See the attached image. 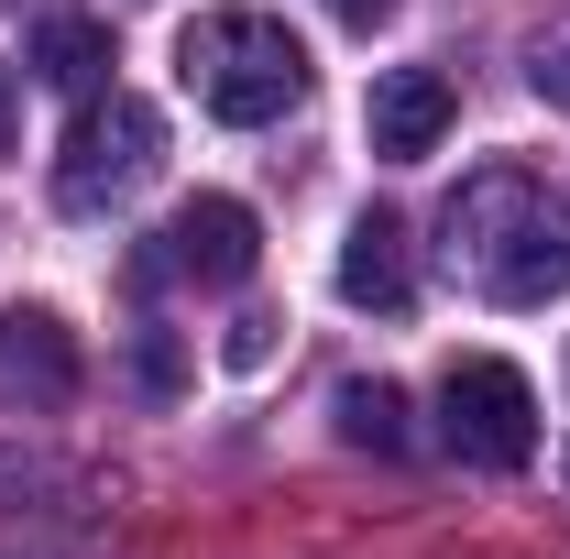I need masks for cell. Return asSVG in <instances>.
Segmentation results:
<instances>
[{"label":"cell","instance_id":"5","mask_svg":"<svg viewBox=\"0 0 570 559\" xmlns=\"http://www.w3.org/2000/svg\"><path fill=\"white\" fill-rule=\"evenodd\" d=\"M253 264H264L253 209H242V198H187V209L154 231V253H142L132 275H142V285H165V275H187V285H242Z\"/></svg>","mask_w":570,"mask_h":559},{"label":"cell","instance_id":"9","mask_svg":"<svg viewBox=\"0 0 570 559\" xmlns=\"http://www.w3.org/2000/svg\"><path fill=\"white\" fill-rule=\"evenodd\" d=\"M33 77L99 99V77H110V33H99V22H45V33H33Z\"/></svg>","mask_w":570,"mask_h":559},{"label":"cell","instance_id":"11","mask_svg":"<svg viewBox=\"0 0 570 559\" xmlns=\"http://www.w3.org/2000/svg\"><path fill=\"white\" fill-rule=\"evenodd\" d=\"M527 88H538L549 110H570V11H549V22L527 33Z\"/></svg>","mask_w":570,"mask_h":559},{"label":"cell","instance_id":"7","mask_svg":"<svg viewBox=\"0 0 570 559\" xmlns=\"http://www.w3.org/2000/svg\"><path fill=\"white\" fill-rule=\"evenodd\" d=\"M341 296L373 307V318H406V307H417V253H406V219L395 209L352 219V242H341Z\"/></svg>","mask_w":570,"mask_h":559},{"label":"cell","instance_id":"8","mask_svg":"<svg viewBox=\"0 0 570 559\" xmlns=\"http://www.w3.org/2000/svg\"><path fill=\"white\" fill-rule=\"evenodd\" d=\"M67 395H77V341L45 307L0 318V406H67Z\"/></svg>","mask_w":570,"mask_h":559},{"label":"cell","instance_id":"13","mask_svg":"<svg viewBox=\"0 0 570 559\" xmlns=\"http://www.w3.org/2000/svg\"><path fill=\"white\" fill-rule=\"evenodd\" d=\"M384 11H395V0H341V22H352V33H373Z\"/></svg>","mask_w":570,"mask_h":559},{"label":"cell","instance_id":"1","mask_svg":"<svg viewBox=\"0 0 570 559\" xmlns=\"http://www.w3.org/2000/svg\"><path fill=\"white\" fill-rule=\"evenodd\" d=\"M450 275L494 307H549L570 285V198L527 165H483L450 198Z\"/></svg>","mask_w":570,"mask_h":559},{"label":"cell","instance_id":"4","mask_svg":"<svg viewBox=\"0 0 570 559\" xmlns=\"http://www.w3.org/2000/svg\"><path fill=\"white\" fill-rule=\"evenodd\" d=\"M154 165H165V121H154V99L99 88V99H77V121H67L56 198H67V209H110V198H132Z\"/></svg>","mask_w":570,"mask_h":559},{"label":"cell","instance_id":"3","mask_svg":"<svg viewBox=\"0 0 570 559\" xmlns=\"http://www.w3.org/2000/svg\"><path fill=\"white\" fill-rule=\"evenodd\" d=\"M439 439L472 461V472H527L538 461V384L504 362V351H461L439 373Z\"/></svg>","mask_w":570,"mask_h":559},{"label":"cell","instance_id":"14","mask_svg":"<svg viewBox=\"0 0 570 559\" xmlns=\"http://www.w3.org/2000/svg\"><path fill=\"white\" fill-rule=\"evenodd\" d=\"M0 154H11V77H0Z\"/></svg>","mask_w":570,"mask_h":559},{"label":"cell","instance_id":"2","mask_svg":"<svg viewBox=\"0 0 570 559\" xmlns=\"http://www.w3.org/2000/svg\"><path fill=\"white\" fill-rule=\"evenodd\" d=\"M176 77H187V99L209 110V121H285L296 99H307V45L285 33L275 11H198L187 33H176Z\"/></svg>","mask_w":570,"mask_h":559},{"label":"cell","instance_id":"10","mask_svg":"<svg viewBox=\"0 0 570 559\" xmlns=\"http://www.w3.org/2000/svg\"><path fill=\"white\" fill-rule=\"evenodd\" d=\"M330 418H341V439H352V450H384V461H395V450H406V395H395V384H341V395H330Z\"/></svg>","mask_w":570,"mask_h":559},{"label":"cell","instance_id":"12","mask_svg":"<svg viewBox=\"0 0 570 559\" xmlns=\"http://www.w3.org/2000/svg\"><path fill=\"white\" fill-rule=\"evenodd\" d=\"M264 351H275V318H242V330H230V362H242V373H253Z\"/></svg>","mask_w":570,"mask_h":559},{"label":"cell","instance_id":"6","mask_svg":"<svg viewBox=\"0 0 570 559\" xmlns=\"http://www.w3.org/2000/svg\"><path fill=\"white\" fill-rule=\"evenodd\" d=\"M450 77L439 67H384L373 77V99H362V133H373V154L384 165H428L439 143H450Z\"/></svg>","mask_w":570,"mask_h":559}]
</instances>
